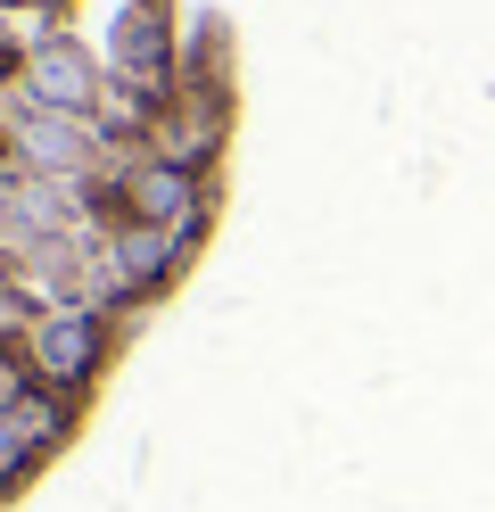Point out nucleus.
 I'll use <instances>...</instances> for the list:
<instances>
[{
    "instance_id": "1",
    "label": "nucleus",
    "mask_w": 495,
    "mask_h": 512,
    "mask_svg": "<svg viewBox=\"0 0 495 512\" xmlns=\"http://www.w3.org/2000/svg\"><path fill=\"white\" fill-rule=\"evenodd\" d=\"M99 356H108V323H99L91 306H58V314H42V323H25V356L17 364H25L33 389L75 397L99 372Z\"/></svg>"
}]
</instances>
